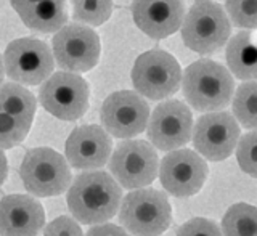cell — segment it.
Here are the masks:
<instances>
[{
    "label": "cell",
    "instance_id": "cell-1",
    "mask_svg": "<svg viewBox=\"0 0 257 236\" xmlns=\"http://www.w3.org/2000/svg\"><path fill=\"white\" fill-rule=\"evenodd\" d=\"M122 186L103 170L79 174L68 191V207L72 217L84 225H103L120 207Z\"/></svg>",
    "mask_w": 257,
    "mask_h": 236
},
{
    "label": "cell",
    "instance_id": "cell-2",
    "mask_svg": "<svg viewBox=\"0 0 257 236\" xmlns=\"http://www.w3.org/2000/svg\"><path fill=\"white\" fill-rule=\"evenodd\" d=\"M182 92L191 108L199 112L225 109L235 96V79L231 72L212 60H198L185 69Z\"/></svg>",
    "mask_w": 257,
    "mask_h": 236
},
{
    "label": "cell",
    "instance_id": "cell-3",
    "mask_svg": "<svg viewBox=\"0 0 257 236\" xmlns=\"http://www.w3.org/2000/svg\"><path fill=\"white\" fill-rule=\"evenodd\" d=\"M119 222L134 236H159L172 222V209L167 196L155 188L134 190L122 198Z\"/></svg>",
    "mask_w": 257,
    "mask_h": 236
},
{
    "label": "cell",
    "instance_id": "cell-4",
    "mask_svg": "<svg viewBox=\"0 0 257 236\" xmlns=\"http://www.w3.org/2000/svg\"><path fill=\"white\" fill-rule=\"evenodd\" d=\"M231 21L223 7L212 0L196 2L182 24V40L190 50L199 55H212L228 42Z\"/></svg>",
    "mask_w": 257,
    "mask_h": 236
},
{
    "label": "cell",
    "instance_id": "cell-5",
    "mask_svg": "<svg viewBox=\"0 0 257 236\" xmlns=\"http://www.w3.org/2000/svg\"><path fill=\"white\" fill-rule=\"evenodd\" d=\"M20 177L24 188L32 196L52 198L71 186L69 162L52 148H32L21 161Z\"/></svg>",
    "mask_w": 257,
    "mask_h": 236
},
{
    "label": "cell",
    "instance_id": "cell-6",
    "mask_svg": "<svg viewBox=\"0 0 257 236\" xmlns=\"http://www.w3.org/2000/svg\"><path fill=\"white\" fill-rule=\"evenodd\" d=\"M131 77L137 93L158 101L179 92L183 72L179 61L171 53L164 50H150L137 58Z\"/></svg>",
    "mask_w": 257,
    "mask_h": 236
},
{
    "label": "cell",
    "instance_id": "cell-7",
    "mask_svg": "<svg viewBox=\"0 0 257 236\" xmlns=\"http://www.w3.org/2000/svg\"><path fill=\"white\" fill-rule=\"evenodd\" d=\"M156 148L147 140L120 142L109 159V172L127 190L147 188L159 175Z\"/></svg>",
    "mask_w": 257,
    "mask_h": 236
},
{
    "label": "cell",
    "instance_id": "cell-8",
    "mask_svg": "<svg viewBox=\"0 0 257 236\" xmlns=\"http://www.w3.org/2000/svg\"><path fill=\"white\" fill-rule=\"evenodd\" d=\"M5 74L24 85H39L53 74L55 56L44 40L23 37L10 42L4 53Z\"/></svg>",
    "mask_w": 257,
    "mask_h": 236
},
{
    "label": "cell",
    "instance_id": "cell-9",
    "mask_svg": "<svg viewBox=\"0 0 257 236\" xmlns=\"http://www.w3.org/2000/svg\"><path fill=\"white\" fill-rule=\"evenodd\" d=\"M90 88L84 77L60 71L39 88V101L47 112L61 121H77L88 109Z\"/></svg>",
    "mask_w": 257,
    "mask_h": 236
},
{
    "label": "cell",
    "instance_id": "cell-10",
    "mask_svg": "<svg viewBox=\"0 0 257 236\" xmlns=\"http://www.w3.org/2000/svg\"><path fill=\"white\" fill-rule=\"evenodd\" d=\"M52 52L55 63L66 72H87L100 60L98 34L85 24H66L53 36Z\"/></svg>",
    "mask_w": 257,
    "mask_h": 236
},
{
    "label": "cell",
    "instance_id": "cell-11",
    "mask_svg": "<svg viewBox=\"0 0 257 236\" xmlns=\"http://www.w3.org/2000/svg\"><path fill=\"white\" fill-rule=\"evenodd\" d=\"M100 119L109 135L128 140L148 129L150 106L137 92H114L103 101Z\"/></svg>",
    "mask_w": 257,
    "mask_h": 236
},
{
    "label": "cell",
    "instance_id": "cell-12",
    "mask_svg": "<svg viewBox=\"0 0 257 236\" xmlns=\"http://www.w3.org/2000/svg\"><path fill=\"white\" fill-rule=\"evenodd\" d=\"M193 114L179 100H166L151 112L147 134L151 145L159 151H175L193 137Z\"/></svg>",
    "mask_w": 257,
    "mask_h": 236
},
{
    "label": "cell",
    "instance_id": "cell-13",
    "mask_svg": "<svg viewBox=\"0 0 257 236\" xmlns=\"http://www.w3.org/2000/svg\"><path fill=\"white\" fill-rule=\"evenodd\" d=\"M239 124L227 111L203 114L193 129V145L198 154L209 161L230 158L239 142Z\"/></svg>",
    "mask_w": 257,
    "mask_h": 236
},
{
    "label": "cell",
    "instance_id": "cell-14",
    "mask_svg": "<svg viewBox=\"0 0 257 236\" xmlns=\"http://www.w3.org/2000/svg\"><path fill=\"white\" fill-rule=\"evenodd\" d=\"M207 178V164L193 150H175L161 161L159 180L175 198H190L201 191Z\"/></svg>",
    "mask_w": 257,
    "mask_h": 236
},
{
    "label": "cell",
    "instance_id": "cell-15",
    "mask_svg": "<svg viewBox=\"0 0 257 236\" xmlns=\"http://www.w3.org/2000/svg\"><path fill=\"white\" fill-rule=\"evenodd\" d=\"M111 135L100 126L88 124L74 129L64 145V154L71 167L77 170H98L111 159Z\"/></svg>",
    "mask_w": 257,
    "mask_h": 236
},
{
    "label": "cell",
    "instance_id": "cell-16",
    "mask_svg": "<svg viewBox=\"0 0 257 236\" xmlns=\"http://www.w3.org/2000/svg\"><path fill=\"white\" fill-rule=\"evenodd\" d=\"M132 18L151 39H166L182 29L185 20L183 0H134Z\"/></svg>",
    "mask_w": 257,
    "mask_h": 236
},
{
    "label": "cell",
    "instance_id": "cell-17",
    "mask_svg": "<svg viewBox=\"0 0 257 236\" xmlns=\"http://www.w3.org/2000/svg\"><path fill=\"white\" fill-rule=\"evenodd\" d=\"M44 223V207L36 198L8 194L0 199V236H37Z\"/></svg>",
    "mask_w": 257,
    "mask_h": 236
},
{
    "label": "cell",
    "instance_id": "cell-18",
    "mask_svg": "<svg viewBox=\"0 0 257 236\" xmlns=\"http://www.w3.org/2000/svg\"><path fill=\"white\" fill-rule=\"evenodd\" d=\"M228 69L236 79L257 80V34L241 31L231 36L225 50Z\"/></svg>",
    "mask_w": 257,
    "mask_h": 236
},
{
    "label": "cell",
    "instance_id": "cell-19",
    "mask_svg": "<svg viewBox=\"0 0 257 236\" xmlns=\"http://www.w3.org/2000/svg\"><path fill=\"white\" fill-rule=\"evenodd\" d=\"M24 26L32 31L44 32H58L68 23V7L66 0H44L28 12L20 15Z\"/></svg>",
    "mask_w": 257,
    "mask_h": 236
},
{
    "label": "cell",
    "instance_id": "cell-20",
    "mask_svg": "<svg viewBox=\"0 0 257 236\" xmlns=\"http://www.w3.org/2000/svg\"><path fill=\"white\" fill-rule=\"evenodd\" d=\"M36 108V96L23 85L8 82L0 87V111H5L8 114L32 124Z\"/></svg>",
    "mask_w": 257,
    "mask_h": 236
},
{
    "label": "cell",
    "instance_id": "cell-21",
    "mask_svg": "<svg viewBox=\"0 0 257 236\" xmlns=\"http://www.w3.org/2000/svg\"><path fill=\"white\" fill-rule=\"evenodd\" d=\"M223 236H257V207L238 202L222 218Z\"/></svg>",
    "mask_w": 257,
    "mask_h": 236
},
{
    "label": "cell",
    "instance_id": "cell-22",
    "mask_svg": "<svg viewBox=\"0 0 257 236\" xmlns=\"http://www.w3.org/2000/svg\"><path fill=\"white\" fill-rule=\"evenodd\" d=\"M233 116L241 126L257 130V80L243 82L231 101Z\"/></svg>",
    "mask_w": 257,
    "mask_h": 236
},
{
    "label": "cell",
    "instance_id": "cell-23",
    "mask_svg": "<svg viewBox=\"0 0 257 236\" xmlns=\"http://www.w3.org/2000/svg\"><path fill=\"white\" fill-rule=\"evenodd\" d=\"M72 18L88 26H101L111 18L112 0H71Z\"/></svg>",
    "mask_w": 257,
    "mask_h": 236
},
{
    "label": "cell",
    "instance_id": "cell-24",
    "mask_svg": "<svg viewBox=\"0 0 257 236\" xmlns=\"http://www.w3.org/2000/svg\"><path fill=\"white\" fill-rule=\"evenodd\" d=\"M29 122L0 111V150H10L24 142L31 130Z\"/></svg>",
    "mask_w": 257,
    "mask_h": 236
},
{
    "label": "cell",
    "instance_id": "cell-25",
    "mask_svg": "<svg viewBox=\"0 0 257 236\" xmlns=\"http://www.w3.org/2000/svg\"><path fill=\"white\" fill-rule=\"evenodd\" d=\"M225 12L236 28L257 29V0H225Z\"/></svg>",
    "mask_w": 257,
    "mask_h": 236
},
{
    "label": "cell",
    "instance_id": "cell-26",
    "mask_svg": "<svg viewBox=\"0 0 257 236\" xmlns=\"http://www.w3.org/2000/svg\"><path fill=\"white\" fill-rule=\"evenodd\" d=\"M236 161L244 174L257 178V130L244 134L236 146Z\"/></svg>",
    "mask_w": 257,
    "mask_h": 236
},
{
    "label": "cell",
    "instance_id": "cell-27",
    "mask_svg": "<svg viewBox=\"0 0 257 236\" xmlns=\"http://www.w3.org/2000/svg\"><path fill=\"white\" fill-rule=\"evenodd\" d=\"M177 236H223V233L215 222L203 217H195L177 230Z\"/></svg>",
    "mask_w": 257,
    "mask_h": 236
},
{
    "label": "cell",
    "instance_id": "cell-28",
    "mask_svg": "<svg viewBox=\"0 0 257 236\" xmlns=\"http://www.w3.org/2000/svg\"><path fill=\"white\" fill-rule=\"evenodd\" d=\"M44 236H84L76 218L60 215L45 226Z\"/></svg>",
    "mask_w": 257,
    "mask_h": 236
},
{
    "label": "cell",
    "instance_id": "cell-29",
    "mask_svg": "<svg viewBox=\"0 0 257 236\" xmlns=\"http://www.w3.org/2000/svg\"><path fill=\"white\" fill-rule=\"evenodd\" d=\"M85 236H128V234L122 226H117L112 223H103V225L92 226Z\"/></svg>",
    "mask_w": 257,
    "mask_h": 236
},
{
    "label": "cell",
    "instance_id": "cell-30",
    "mask_svg": "<svg viewBox=\"0 0 257 236\" xmlns=\"http://www.w3.org/2000/svg\"><path fill=\"white\" fill-rule=\"evenodd\" d=\"M40 2H44V0H10L12 7L15 8V12L18 15H23L24 12H28L29 8H32Z\"/></svg>",
    "mask_w": 257,
    "mask_h": 236
},
{
    "label": "cell",
    "instance_id": "cell-31",
    "mask_svg": "<svg viewBox=\"0 0 257 236\" xmlns=\"http://www.w3.org/2000/svg\"><path fill=\"white\" fill-rule=\"evenodd\" d=\"M8 175V162H7V156L5 153L0 150V186L4 185V182L7 180Z\"/></svg>",
    "mask_w": 257,
    "mask_h": 236
},
{
    "label": "cell",
    "instance_id": "cell-32",
    "mask_svg": "<svg viewBox=\"0 0 257 236\" xmlns=\"http://www.w3.org/2000/svg\"><path fill=\"white\" fill-rule=\"evenodd\" d=\"M4 77H5V63H4L2 55H0V85L4 82Z\"/></svg>",
    "mask_w": 257,
    "mask_h": 236
},
{
    "label": "cell",
    "instance_id": "cell-33",
    "mask_svg": "<svg viewBox=\"0 0 257 236\" xmlns=\"http://www.w3.org/2000/svg\"><path fill=\"white\" fill-rule=\"evenodd\" d=\"M195 2H206V0H195Z\"/></svg>",
    "mask_w": 257,
    "mask_h": 236
}]
</instances>
